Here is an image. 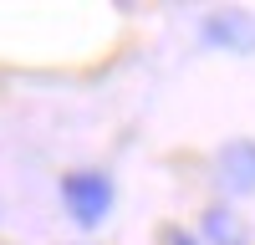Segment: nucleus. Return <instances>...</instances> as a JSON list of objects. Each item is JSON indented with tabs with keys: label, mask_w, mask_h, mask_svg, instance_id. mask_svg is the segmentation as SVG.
I'll return each mask as SVG.
<instances>
[{
	"label": "nucleus",
	"mask_w": 255,
	"mask_h": 245,
	"mask_svg": "<svg viewBox=\"0 0 255 245\" xmlns=\"http://www.w3.org/2000/svg\"><path fill=\"white\" fill-rule=\"evenodd\" d=\"M61 194H67V210L77 215V225H97L113 204V184L102 174H72L61 184Z\"/></svg>",
	"instance_id": "1"
},
{
	"label": "nucleus",
	"mask_w": 255,
	"mask_h": 245,
	"mask_svg": "<svg viewBox=\"0 0 255 245\" xmlns=\"http://www.w3.org/2000/svg\"><path fill=\"white\" fill-rule=\"evenodd\" d=\"M220 179H225V189H255V143H230V148L220 153Z\"/></svg>",
	"instance_id": "2"
},
{
	"label": "nucleus",
	"mask_w": 255,
	"mask_h": 245,
	"mask_svg": "<svg viewBox=\"0 0 255 245\" xmlns=\"http://www.w3.org/2000/svg\"><path fill=\"white\" fill-rule=\"evenodd\" d=\"M209 41H225V46H255V26H250L240 10H230V15L209 20Z\"/></svg>",
	"instance_id": "3"
},
{
	"label": "nucleus",
	"mask_w": 255,
	"mask_h": 245,
	"mask_svg": "<svg viewBox=\"0 0 255 245\" xmlns=\"http://www.w3.org/2000/svg\"><path fill=\"white\" fill-rule=\"evenodd\" d=\"M204 230H209V240H215V245H245L240 220H235V215H225V210L209 215V220H204Z\"/></svg>",
	"instance_id": "4"
},
{
	"label": "nucleus",
	"mask_w": 255,
	"mask_h": 245,
	"mask_svg": "<svg viewBox=\"0 0 255 245\" xmlns=\"http://www.w3.org/2000/svg\"><path fill=\"white\" fill-rule=\"evenodd\" d=\"M163 245H194V240H189L184 230H168V235H163Z\"/></svg>",
	"instance_id": "5"
}]
</instances>
